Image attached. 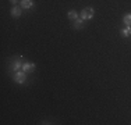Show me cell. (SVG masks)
Returning <instances> with one entry per match:
<instances>
[{
	"instance_id": "6da1fadb",
	"label": "cell",
	"mask_w": 131,
	"mask_h": 125,
	"mask_svg": "<svg viewBox=\"0 0 131 125\" xmlns=\"http://www.w3.org/2000/svg\"><path fill=\"white\" fill-rule=\"evenodd\" d=\"M93 14H95V11H93L92 7H85V8H82V11H81V18H82L84 21L91 20V18H93Z\"/></svg>"
},
{
	"instance_id": "7a4b0ae2",
	"label": "cell",
	"mask_w": 131,
	"mask_h": 125,
	"mask_svg": "<svg viewBox=\"0 0 131 125\" xmlns=\"http://www.w3.org/2000/svg\"><path fill=\"white\" fill-rule=\"evenodd\" d=\"M14 81L17 83H24L27 81V72L25 71H17V72H15V75H14Z\"/></svg>"
},
{
	"instance_id": "3957f363",
	"label": "cell",
	"mask_w": 131,
	"mask_h": 125,
	"mask_svg": "<svg viewBox=\"0 0 131 125\" xmlns=\"http://www.w3.org/2000/svg\"><path fill=\"white\" fill-rule=\"evenodd\" d=\"M35 62H29V61H25L23 64V71H25V72H34L35 71Z\"/></svg>"
},
{
	"instance_id": "277c9868",
	"label": "cell",
	"mask_w": 131,
	"mask_h": 125,
	"mask_svg": "<svg viewBox=\"0 0 131 125\" xmlns=\"http://www.w3.org/2000/svg\"><path fill=\"white\" fill-rule=\"evenodd\" d=\"M21 12H23V7H20V6H14V7L11 8V15H13L14 18L20 17Z\"/></svg>"
},
{
	"instance_id": "5b68a950",
	"label": "cell",
	"mask_w": 131,
	"mask_h": 125,
	"mask_svg": "<svg viewBox=\"0 0 131 125\" xmlns=\"http://www.w3.org/2000/svg\"><path fill=\"white\" fill-rule=\"evenodd\" d=\"M23 64H24V62H21L20 60H15V61L13 62V67H11V70H13V71H15V72H17V71L23 70Z\"/></svg>"
},
{
	"instance_id": "8992f818",
	"label": "cell",
	"mask_w": 131,
	"mask_h": 125,
	"mask_svg": "<svg viewBox=\"0 0 131 125\" xmlns=\"http://www.w3.org/2000/svg\"><path fill=\"white\" fill-rule=\"evenodd\" d=\"M73 27L75 28V29H82V28H84V20H82V18H77V20L74 21Z\"/></svg>"
},
{
	"instance_id": "52a82bcc",
	"label": "cell",
	"mask_w": 131,
	"mask_h": 125,
	"mask_svg": "<svg viewBox=\"0 0 131 125\" xmlns=\"http://www.w3.org/2000/svg\"><path fill=\"white\" fill-rule=\"evenodd\" d=\"M20 3H21V7L23 8H31L34 6L32 0H20Z\"/></svg>"
},
{
	"instance_id": "ba28073f",
	"label": "cell",
	"mask_w": 131,
	"mask_h": 125,
	"mask_svg": "<svg viewBox=\"0 0 131 125\" xmlns=\"http://www.w3.org/2000/svg\"><path fill=\"white\" fill-rule=\"evenodd\" d=\"M121 36L123 38H127V36H130L131 35V25H127L126 28H124V29H121Z\"/></svg>"
},
{
	"instance_id": "9c48e42d",
	"label": "cell",
	"mask_w": 131,
	"mask_h": 125,
	"mask_svg": "<svg viewBox=\"0 0 131 125\" xmlns=\"http://www.w3.org/2000/svg\"><path fill=\"white\" fill-rule=\"evenodd\" d=\"M77 18H78V14H77V11H75V10H70V11H68V20L75 21Z\"/></svg>"
},
{
	"instance_id": "30bf717a",
	"label": "cell",
	"mask_w": 131,
	"mask_h": 125,
	"mask_svg": "<svg viewBox=\"0 0 131 125\" xmlns=\"http://www.w3.org/2000/svg\"><path fill=\"white\" fill-rule=\"evenodd\" d=\"M123 22L126 25H131V14H126L123 17Z\"/></svg>"
},
{
	"instance_id": "8fae6325",
	"label": "cell",
	"mask_w": 131,
	"mask_h": 125,
	"mask_svg": "<svg viewBox=\"0 0 131 125\" xmlns=\"http://www.w3.org/2000/svg\"><path fill=\"white\" fill-rule=\"evenodd\" d=\"M10 2L13 3V4H17V2H18V0H10Z\"/></svg>"
}]
</instances>
